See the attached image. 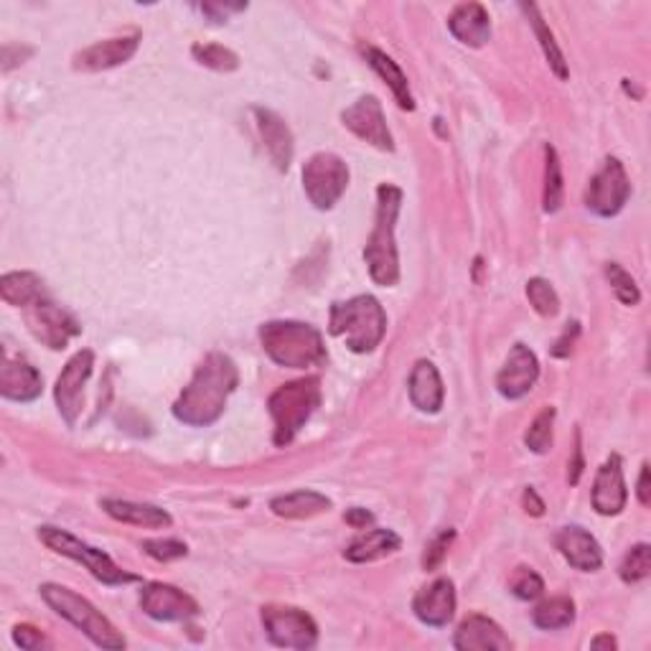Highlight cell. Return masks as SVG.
<instances>
[{
    "mask_svg": "<svg viewBox=\"0 0 651 651\" xmlns=\"http://www.w3.org/2000/svg\"><path fill=\"white\" fill-rule=\"evenodd\" d=\"M240 385V369L224 351H209L174 402V418L189 428H209L224 416L227 400Z\"/></svg>",
    "mask_w": 651,
    "mask_h": 651,
    "instance_id": "6da1fadb",
    "label": "cell"
},
{
    "mask_svg": "<svg viewBox=\"0 0 651 651\" xmlns=\"http://www.w3.org/2000/svg\"><path fill=\"white\" fill-rule=\"evenodd\" d=\"M260 344L275 365L287 369H316L328 359L324 334L303 321H267L260 326Z\"/></svg>",
    "mask_w": 651,
    "mask_h": 651,
    "instance_id": "7a4b0ae2",
    "label": "cell"
},
{
    "mask_svg": "<svg viewBox=\"0 0 651 651\" xmlns=\"http://www.w3.org/2000/svg\"><path fill=\"white\" fill-rule=\"evenodd\" d=\"M402 209V189L392 183H382L377 189V217L375 230L367 242L365 262L369 277L377 285L392 287L400 281V255H397V217Z\"/></svg>",
    "mask_w": 651,
    "mask_h": 651,
    "instance_id": "3957f363",
    "label": "cell"
},
{
    "mask_svg": "<svg viewBox=\"0 0 651 651\" xmlns=\"http://www.w3.org/2000/svg\"><path fill=\"white\" fill-rule=\"evenodd\" d=\"M328 332L354 354H369L387 334V313L375 295H354L339 301L328 313Z\"/></svg>",
    "mask_w": 651,
    "mask_h": 651,
    "instance_id": "277c9868",
    "label": "cell"
},
{
    "mask_svg": "<svg viewBox=\"0 0 651 651\" xmlns=\"http://www.w3.org/2000/svg\"><path fill=\"white\" fill-rule=\"evenodd\" d=\"M39 594L56 616H62L74 629H80L95 647L125 649V644H128L123 633L117 631V626L103 611H97L95 603H90L87 598L80 596L77 590L59 586V582H44L39 588Z\"/></svg>",
    "mask_w": 651,
    "mask_h": 651,
    "instance_id": "5b68a950",
    "label": "cell"
},
{
    "mask_svg": "<svg viewBox=\"0 0 651 651\" xmlns=\"http://www.w3.org/2000/svg\"><path fill=\"white\" fill-rule=\"evenodd\" d=\"M321 405V379L318 377H306L295 379V382L281 385L277 390L270 395L267 410L270 418H273L275 433L273 441L275 445H291L295 435L306 428L313 412L318 410Z\"/></svg>",
    "mask_w": 651,
    "mask_h": 651,
    "instance_id": "8992f818",
    "label": "cell"
},
{
    "mask_svg": "<svg viewBox=\"0 0 651 651\" xmlns=\"http://www.w3.org/2000/svg\"><path fill=\"white\" fill-rule=\"evenodd\" d=\"M39 539L52 549V553L70 557L74 563H82L84 568L95 575L99 582H105V586H128V582L140 580L138 575L123 570L113 557L103 553V549L82 543L80 537H74L72 532H66L62 527H52V524L39 527Z\"/></svg>",
    "mask_w": 651,
    "mask_h": 651,
    "instance_id": "52a82bcc",
    "label": "cell"
},
{
    "mask_svg": "<svg viewBox=\"0 0 651 651\" xmlns=\"http://www.w3.org/2000/svg\"><path fill=\"white\" fill-rule=\"evenodd\" d=\"M349 186V166L336 154H316L303 166V191L316 209L326 211L339 204Z\"/></svg>",
    "mask_w": 651,
    "mask_h": 651,
    "instance_id": "ba28073f",
    "label": "cell"
},
{
    "mask_svg": "<svg viewBox=\"0 0 651 651\" xmlns=\"http://www.w3.org/2000/svg\"><path fill=\"white\" fill-rule=\"evenodd\" d=\"M267 639L281 649L308 651L318 644V626L295 606H265L260 613Z\"/></svg>",
    "mask_w": 651,
    "mask_h": 651,
    "instance_id": "9c48e42d",
    "label": "cell"
},
{
    "mask_svg": "<svg viewBox=\"0 0 651 651\" xmlns=\"http://www.w3.org/2000/svg\"><path fill=\"white\" fill-rule=\"evenodd\" d=\"M23 318H27V326L33 334V339L49 346L52 351L66 349V344H70L74 336L82 334L80 321L74 318L70 311L49 298V295L31 303L29 308H23Z\"/></svg>",
    "mask_w": 651,
    "mask_h": 651,
    "instance_id": "30bf717a",
    "label": "cell"
},
{
    "mask_svg": "<svg viewBox=\"0 0 651 651\" xmlns=\"http://www.w3.org/2000/svg\"><path fill=\"white\" fill-rule=\"evenodd\" d=\"M629 197H631L629 174H626V168L619 158L608 156L603 160V166L594 174V179L588 181V189L582 201H586L588 211H594L596 217L611 219L626 207Z\"/></svg>",
    "mask_w": 651,
    "mask_h": 651,
    "instance_id": "8fae6325",
    "label": "cell"
},
{
    "mask_svg": "<svg viewBox=\"0 0 651 651\" xmlns=\"http://www.w3.org/2000/svg\"><path fill=\"white\" fill-rule=\"evenodd\" d=\"M92 369H95V354H92L90 349H82L66 361V367L56 379V387H54L56 408H59V416L64 418V422L70 428L77 426V420L82 416L84 385H87V379L92 377Z\"/></svg>",
    "mask_w": 651,
    "mask_h": 651,
    "instance_id": "7c38bea8",
    "label": "cell"
},
{
    "mask_svg": "<svg viewBox=\"0 0 651 651\" xmlns=\"http://www.w3.org/2000/svg\"><path fill=\"white\" fill-rule=\"evenodd\" d=\"M342 123L354 135H357L359 140L369 143V146H375L379 150H387V154H392V150H395V140H392L390 128H387V117H385L382 103H379L375 95L359 97L357 103L346 107L342 113Z\"/></svg>",
    "mask_w": 651,
    "mask_h": 651,
    "instance_id": "4fadbf2b",
    "label": "cell"
},
{
    "mask_svg": "<svg viewBox=\"0 0 651 651\" xmlns=\"http://www.w3.org/2000/svg\"><path fill=\"white\" fill-rule=\"evenodd\" d=\"M140 608L143 613L154 621H189L199 616V603L191 596H186L181 588L168 586V582H146L140 588Z\"/></svg>",
    "mask_w": 651,
    "mask_h": 651,
    "instance_id": "5bb4252c",
    "label": "cell"
},
{
    "mask_svg": "<svg viewBox=\"0 0 651 651\" xmlns=\"http://www.w3.org/2000/svg\"><path fill=\"white\" fill-rule=\"evenodd\" d=\"M539 379L537 354L524 344H514L504 367L496 375V390L506 400H522L532 392Z\"/></svg>",
    "mask_w": 651,
    "mask_h": 651,
    "instance_id": "9a60e30c",
    "label": "cell"
},
{
    "mask_svg": "<svg viewBox=\"0 0 651 651\" xmlns=\"http://www.w3.org/2000/svg\"><path fill=\"white\" fill-rule=\"evenodd\" d=\"M590 502H594V510L600 514V517H616V514H621L626 510V502H629V489H626L623 461L619 453H613L611 459H606L603 466L598 469Z\"/></svg>",
    "mask_w": 651,
    "mask_h": 651,
    "instance_id": "2e32d148",
    "label": "cell"
},
{
    "mask_svg": "<svg viewBox=\"0 0 651 651\" xmlns=\"http://www.w3.org/2000/svg\"><path fill=\"white\" fill-rule=\"evenodd\" d=\"M44 392V377L23 357H11L3 351L0 361V395L11 402H33Z\"/></svg>",
    "mask_w": 651,
    "mask_h": 651,
    "instance_id": "e0dca14e",
    "label": "cell"
},
{
    "mask_svg": "<svg viewBox=\"0 0 651 651\" xmlns=\"http://www.w3.org/2000/svg\"><path fill=\"white\" fill-rule=\"evenodd\" d=\"M140 46V33H125V36L97 41L74 56V70L80 72H105L113 66L130 62Z\"/></svg>",
    "mask_w": 651,
    "mask_h": 651,
    "instance_id": "ac0fdd59",
    "label": "cell"
},
{
    "mask_svg": "<svg viewBox=\"0 0 651 651\" xmlns=\"http://www.w3.org/2000/svg\"><path fill=\"white\" fill-rule=\"evenodd\" d=\"M412 613L430 629H443L455 616V586L451 578H438L412 598Z\"/></svg>",
    "mask_w": 651,
    "mask_h": 651,
    "instance_id": "d6986e66",
    "label": "cell"
},
{
    "mask_svg": "<svg viewBox=\"0 0 651 651\" xmlns=\"http://www.w3.org/2000/svg\"><path fill=\"white\" fill-rule=\"evenodd\" d=\"M555 547L560 549L565 563L580 573H596L603 565V549L598 539L582 527H563L555 535Z\"/></svg>",
    "mask_w": 651,
    "mask_h": 651,
    "instance_id": "ffe728a7",
    "label": "cell"
},
{
    "mask_svg": "<svg viewBox=\"0 0 651 651\" xmlns=\"http://www.w3.org/2000/svg\"><path fill=\"white\" fill-rule=\"evenodd\" d=\"M453 647L459 651H510L512 641L494 619L484 613H471L455 631Z\"/></svg>",
    "mask_w": 651,
    "mask_h": 651,
    "instance_id": "44dd1931",
    "label": "cell"
},
{
    "mask_svg": "<svg viewBox=\"0 0 651 651\" xmlns=\"http://www.w3.org/2000/svg\"><path fill=\"white\" fill-rule=\"evenodd\" d=\"M255 120H258V128L262 135V143H265L267 148L270 160H273L277 171H287L295 154L291 128H287L281 115L265 107H255Z\"/></svg>",
    "mask_w": 651,
    "mask_h": 651,
    "instance_id": "7402d4cb",
    "label": "cell"
},
{
    "mask_svg": "<svg viewBox=\"0 0 651 651\" xmlns=\"http://www.w3.org/2000/svg\"><path fill=\"white\" fill-rule=\"evenodd\" d=\"M448 31L463 46L481 49L492 39V19H489V11L481 3H461L448 15Z\"/></svg>",
    "mask_w": 651,
    "mask_h": 651,
    "instance_id": "603a6c76",
    "label": "cell"
},
{
    "mask_svg": "<svg viewBox=\"0 0 651 651\" xmlns=\"http://www.w3.org/2000/svg\"><path fill=\"white\" fill-rule=\"evenodd\" d=\"M408 390H410V402L416 405L420 412H428V416L441 412L443 400H445V390H443L441 371H438L433 361L420 359L418 365L412 367Z\"/></svg>",
    "mask_w": 651,
    "mask_h": 651,
    "instance_id": "cb8c5ba5",
    "label": "cell"
},
{
    "mask_svg": "<svg viewBox=\"0 0 651 651\" xmlns=\"http://www.w3.org/2000/svg\"><path fill=\"white\" fill-rule=\"evenodd\" d=\"M107 517L115 522L133 524V527H146V529H168L174 524V517L166 510H160L156 504H140L128 502V498H103L99 502Z\"/></svg>",
    "mask_w": 651,
    "mask_h": 651,
    "instance_id": "d4e9b609",
    "label": "cell"
},
{
    "mask_svg": "<svg viewBox=\"0 0 651 651\" xmlns=\"http://www.w3.org/2000/svg\"><path fill=\"white\" fill-rule=\"evenodd\" d=\"M402 547V539L400 535H395L392 529H369L365 535H359L354 543L344 549V557L349 563H375V560H382V557L397 553V549Z\"/></svg>",
    "mask_w": 651,
    "mask_h": 651,
    "instance_id": "484cf974",
    "label": "cell"
},
{
    "mask_svg": "<svg viewBox=\"0 0 651 651\" xmlns=\"http://www.w3.org/2000/svg\"><path fill=\"white\" fill-rule=\"evenodd\" d=\"M365 56H367L371 70H375L379 77L385 80L387 87L392 90L397 105H400L402 109H408V113H412V109H416V97H412L408 74L402 72V66L397 64L390 54H385L382 49H377V46H369Z\"/></svg>",
    "mask_w": 651,
    "mask_h": 651,
    "instance_id": "4316f807",
    "label": "cell"
},
{
    "mask_svg": "<svg viewBox=\"0 0 651 651\" xmlns=\"http://www.w3.org/2000/svg\"><path fill=\"white\" fill-rule=\"evenodd\" d=\"M270 510L283 519H311L332 510V498L313 492V489H298V492L275 496L270 502Z\"/></svg>",
    "mask_w": 651,
    "mask_h": 651,
    "instance_id": "83f0119b",
    "label": "cell"
},
{
    "mask_svg": "<svg viewBox=\"0 0 651 651\" xmlns=\"http://www.w3.org/2000/svg\"><path fill=\"white\" fill-rule=\"evenodd\" d=\"M46 287L44 281L36 273H6L0 277V298H3L8 306L13 308H29L31 303L44 298Z\"/></svg>",
    "mask_w": 651,
    "mask_h": 651,
    "instance_id": "f1b7e54d",
    "label": "cell"
},
{
    "mask_svg": "<svg viewBox=\"0 0 651 651\" xmlns=\"http://www.w3.org/2000/svg\"><path fill=\"white\" fill-rule=\"evenodd\" d=\"M519 8L524 13H527V19L532 23V29H535V36L539 39V46H543L545 59L549 62V66H553V72L560 80H568V64H565V56L560 52V46H557L555 33L549 31V27L543 19V13H539V8L535 3H522Z\"/></svg>",
    "mask_w": 651,
    "mask_h": 651,
    "instance_id": "f546056e",
    "label": "cell"
},
{
    "mask_svg": "<svg viewBox=\"0 0 651 651\" xmlns=\"http://www.w3.org/2000/svg\"><path fill=\"white\" fill-rule=\"evenodd\" d=\"M532 623L543 631H560L575 623V600L568 596H555L539 603L532 613Z\"/></svg>",
    "mask_w": 651,
    "mask_h": 651,
    "instance_id": "4dcf8cb0",
    "label": "cell"
},
{
    "mask_svg": "<svg viewBox=\"0 0 651 651\" xmlns=\"http://www.w3.org/2000/svg\"><path fill=\"white\" fill-rule=\"evenodd\" d=\"M545 197L543 204L547 214H555L563 207L565 186H563V164L557 158V150L553 146L545 148Z\"/></svg>",
    "mask_w": 651,
    "mask_h": 651,
    "instance_id": "1f68e13d",
    "label": "cell"
},
{
    "mask_svg": "<svg viewBox=\"0 0 651 651\" xmlns=\"http://www.w3.org/2000/svg\"><path fill=\"white\" fill-rule=\"evenodd\" d=\"M555 408H545L539 416L532 420L527 433H524V445L529 448L532 453H549L553 448V428H555Z\"/></svg>",
    "mask_w": 651,
    "mask_h": 651,
    "instance_id": "d6a6232c",
    "label": "cell"
},
{
    "mask_svg": "<svg viewBox=\"0 0 651 651\" xmlns=\"http://www.w3.org/2000/svg\"><path fill=\"white\" fill-rule=\"evenodd\" d=\"M527 298L529 306L535 308L543 318H555L560 313V295L545 277H532L527 283Z\"/></svg>",
    "mask_w": 651,
    "mask_h": 651,
    "instance_id": "836d02e7",
    "label": "cell"
},
{
    "mask_svg": "<svg viewBox=\"0 0 651 651\" xmlns=\"http://www.w3.org/2000/svg\"><path fill=\"white\" fill-rule=\"evenodd\" d=\"M651 573V547L647 543H639L633 545L629 553H626L619 575L626 586H633V582H641L647 580Z\"/></svg>",
    "mask_w": 651,
    "mask_h": 651,
    "instance_id": "e575fe53",
    "label": "cell"
},
{
    "mask_svg": "<svg viewBox=\"0 0 651 651\" xmlns=\"http://www.w3.org/2000/svg\"><path fill=\"white\" fill-rule=\"evenodd\" d=\"M191 54L201 66H209L214 72H234L240 66V56L222 44H197Z\"/></svg>",
    "mask_w": 651,
    "mask_h": 651,
    "instance_id": "d590c367",
    "label": "cell"
},
{
    "mask_svg": "<svg viewBox=\"0 0 651 651\" xmlns=\"http://www.w3.org/2000/svg\"><path fill=\"white\" fill-rule=\"evenodd\" d=\"M606 277L608 283H611L616 298H619L623 306H639L641 303V291L637 281H633V275L629 270L621 267L619 262H608L606 265Z\"/></svg>",
    "mask_w": 651,
    "mask_h": 651,
    "instance_id": "8d00e7d4",
    "label": "cell"
},
{
    "mask_svg": "<svg viewBox=\"0 0 651 651\" xmlns=\"http://www.w3.org/2000/svg\"><path fill=\"white\" fill-rule=\"evenodd\" d=\"M510 588L519 600H537L545 594V580L532 568H517V573L512 575Z\"/></svg>",
    "mask_w": 651,
    "mask_h": 651,
    "instance_id": "74e56055",
    "label": "cell"
},
{
    "mask_svg": "<svg viewBox=\"0 0 651 651\" xmlns=\"http://www.w3.org/2000/svg\"><path fill=\"white\" fill-rule=\"evenodd\" d=\"M143 553L154 557L158 563H171L181 560V557L189 555V547H186L181 539H143Z\"/></svg>",
    "mask_w": 651,
    "mask_h": 651,
    "instance_id": "f35d334b",
    "label": "cell"
},
{
    "mask_svg": "<svg viewBox=\"0 0 651 651\" xmlns=\"http://www.w3.org/2000/svg\"><path fill=\"white\" fill-rule=\"evenodd\" d=\"M453 537H455V532H453V529L441 532V535H438V537L433 539V543L428 545L426 557H422V568H426V570H435L438 565L443 563V557L448 555V547H451Z\"/></svg>",
    "mask_w": 651,
    "mask_h": 651,
    "instance_id": "ab89813d",
    "label": "cell"
},
{
    "mask_svg": "<svg viewBox=\"0 0 651 651\" xmlns=\"http://www.w3.org/2000/svg\"><path fill=\"white\" fill-rule=\"evenodd\" d=\"M13 641H15V647H21V649H41L46 644L44 637H41V631L33 629V626H29V623L15 626Z\"/></svg>",
    "mask_w": 651,
    "mask_h": 651,
    "instance_id": "60d3db41",
    "label": "cell"
},
{
    "mask_svg": "<svg viewBox=\"0 0 651 651\" xmlns=\"http://www.w3.org/2000/svg\"><path fill=\"white\" fill-rule=\"evenodd\" d=\"M578 336H580V324H578V321H573V324H568V328H565L563 336L555 344V349H553L555 357H560V359L570 357V351H573L575 342H578Z\"/></svg>",
    "mask_w": 651,
    "mask_h": 651,
    "instance_id": "b9f144b4",
    "label": "cell"
},
{
    "mask_svg": "<svg viewBox=\"0 0 651 651\" xmlns=\"http://www.w3.org/2000/svg\"><path fill=\"white\" fill-rule=\"evenodd\" d=\"M244 8H248V6H217V3H204V6H199V11L204 13V15H209V19L214 21V23H224V21H227V15H230V13H240V11H244Z\"/></svg>",
    "mask_w": 651,
    "mask_h": 651,
    "instance_id": "7bdbcfd3",
    "label": "cell"
},
{
    "mask_svg": "<svg viewBox=\"0 0 651 651\" xmlns=\"http://www.w3.org/2000/svg\"><path fill=\"white\" fill-rule=\"evenodd\" d=\"M522 504H524V512L532 514V517H543V514H545V502L537 496V492L532 486L524 489Z\"/></svg>",
    "mask_w": 651,
    "mask_h": 651,
    "instance_id": "ee69618b",
    "label": "cell"
},
{
    "mask_svg": "<svg viewBox=\"0 0 651 651\" xmlns=\"http://www.w3.org/2000/svg\"><path fill=\"white\" fill-rule=\"evenodd\" d=\"M344 522L351 524L354 529H367V524L375 522V514L367 512V510H361V506H354V510H349V512L344 514Z\"/></svg>",
    "mask_w": 651,
    "mask_h": 651,
    "instance_id": "f6af8a7d",
    "label": "cell"
},
{
    "mask_svg": "<svg viewBox=\"0 0 651 651\" xmlns=\"http://www.w3.org/2000/svg\"><path fill=\"white\" fill-rule=\"evenodd\" d=\"M582 469H586V463H582V448H580V438H578V445H575V455L570 461V471H568V481L575 486L582 476Z\"/></svg>",
    "mask_w": 651,
    "mask_h": 651,
    "instance_id": "bcb514c9",
    "label": "cell"
},
{
    "mask_svg": "<svg viewBox=\"0 0 651 651\" xmlns=\"http://www.w3.org/2000/svg\"><path fill=\"white\" fill-rule=\"evenodd\" d=\"M637 496H639V502H641V504L649 506V466H647V463H644V466H641V473H639Z\"/></svg>",
    "mask_w": 651,
    "mask_h": 651,
    "instance_id": "7dc6e473",
    "label": "cell"
},
{
    "mask_svg": "<svg viewBox=\"0 0 651 651\" xmlns=\"http://www.w3.org/2000/svg\"><path fill=\"white\" fill-rule=\"evenodd\" d=\"M619 647V641H616L611 633H600L594 641H590V649H616Z\"/></svg>",
    "mask_w": 651,
    "mask_h": 651,
    "instance_id": "c3c4849f",
    "label": "cell"
}]
</instances>
